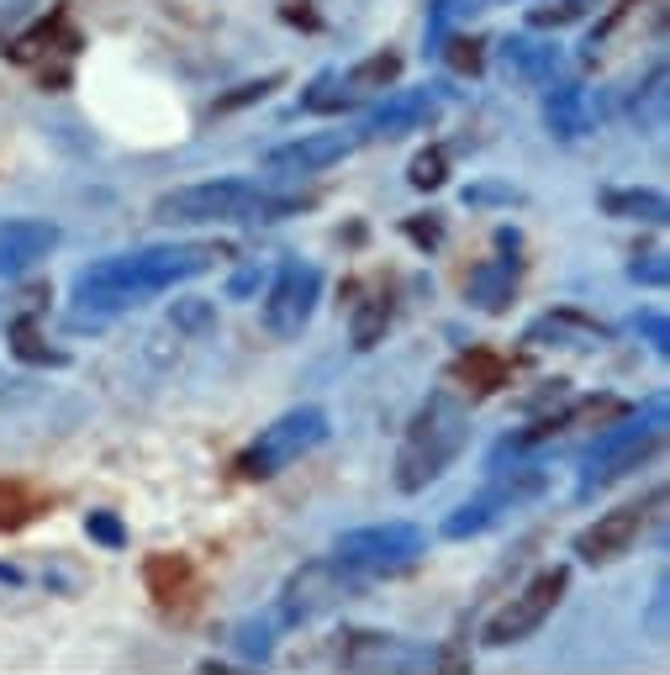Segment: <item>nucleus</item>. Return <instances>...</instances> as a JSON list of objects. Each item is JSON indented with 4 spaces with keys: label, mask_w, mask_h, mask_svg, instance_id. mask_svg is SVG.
<instances>
[{
    "label": "nucleus",
    "mask_w": 670,
    "mask_h": 675,
    "mask_svg": "<svg viewBox=\"0 0 670 675\" xmlns=\"http://www.w3.org/2000/svg\"><path fill=\"white\" fill-rule=\"evenodd\" d=\"M233 258L227 243H159V248H138V254H111L75 275V312L80 317H117L132 312L159 291H175L185 280L217 270Z\"/></svg>",
    "instance_id": "obj_1"
},
{
    "label": "nucleus",
    "mask_w": 670,
    "mask_h": 675,
    "mask_svg": "<svg viewBox=\"0 0 670 675\" xmlns=\"http://www.w3.org/2000/svg\"><path fill=\"white\" fill-rule=\"evenodd\" d=\"M302 212L296 196H269L254 179H201V185H175L154 200V222L169 227H206V222H280Z\"/></svg>",
    "instance_id": "obj_2"
},
{
    "label": "nucleus",
    "mask_w": 670,
    "mask_h": 675,
    "mask_svg": "<svg viewBox=\"0 0 670 675\" xmlns=\"http://www.w3.org/2000/svg\"><path fill=\"white\" fill-rule=\"evenodd\" d=\"M465 438H470V418L460 412V401L449 397V391L427 397L412 412V422H406V433H402V449H396V491H406V497L427 491L460 459Z\"/></svg>",
    "instance_id": "obj_3"
},
{
    "label": "nucleus",
    "mask_w": 670,
    "mask_h": 675,
    "mask_svg": "<svg viewBox=\"0 0 670 675\" xmlns=\"http://www.w3.org/2000/svg\"><path fill=\"white\" fill-rule=\"evenodd\" d=\"M660 443H666V422H660V412H650V418H639V412L618 418L612 428L597 433V443H591L587 470H581V480H575V497H597V491H608V486H618V480H629L639 464H650V459L660 454Z\"/></svg>",
    "instance_id": "obj_4"
},
{
    "label": "nucleus",
    "mask_w": 670,
    "mask_h": 675,
    "mask_svg": "<svg viewBox=\"0 0 670 675\" xmlns=\"http://www.w3.org/2000/svg\"><path fill=\"white\" fill-rule=\"evenodd\" d=\"M570 591V570L565 565H549L539 576L523 586L518 596H508L496 613L486 617V628H481V644L486 649H512V644H529L539 628H544L549 617L560 613V601Z\"/></svg>",
    "instance_id": "obj_5"
},
{
    "label": "nucleus",
    "mask_w": 670,
    "mask_h": 675,
    "mask_svg": "<svg viewBox=\"0 0 670 675\" xmlns=\"http://www.w3.org/2000/svg\"><path fill=\"white\" fill-rule=\"evenodd\" d=\"M427 555V534L417 522H370L333 544V559L354 576H402Z\"/></svg>",
    "instance_id": "obj_6"
},
{
    "label": "nucleus",
    "mask_w": 670,
    "mask_h": 675,
    "mask_svg": "<svg viewBox=\"0 0 670 675\" xmlns=\"http://www.w3.org/2000/svg\"><path fill=\"white\" fill-rule=\"evenodd\" d=\"M323 438H327V412H323V407H296V412H285V418L269 422L265 433L238 454L233 470H238L244 480H269V476H280V470H290L302 454H312Z\"/></svg>",
    "instance_id": "obj_7"
},
{
    "label": "nucleus",
    "mask_w": 670,
    "mask_h": 675,
    "mask_svg": "<svg viewBox=\"0 0 670 675\" xmlns=\"http://www.w3.org/2000/svg\"><path fill=\"white\" fill-rule=\"evenodd\" d=\"M354 586H359V576L348 570V565H338V559H312V565H302L296 576L285 580L280 601H275V623L280 628H296V623H312V617L333 613V607H344L348 596H354Z\"/></svg>",
    "instance_id": "obj_8"
},
{
    "label": "nucleus",
    "mask_w": 670,
    "mask_h": 675,
    "mask_svg": "<svg viewBox=\"0 0 670 675\" xmlns=\"http://www.w3.org/2000/svg\"><path fill=\"white\" fill-rule=\"evenodd\" d=\"M317 296H323V275L317 264H302V258H285L275 280H269L265 301H259V317L275 338H302L312 312H317Z\"/></svg>",
    "instance_id": "obj_9"
},
{
    "label": "nucleus",
    "mask_w": 670,
    "mask_h": 675,
    "mask_svg": "<svg viewBox=\"0 0 670 675\" xmlns=\"http://www.w3.org/2000/svg\"><path fill=\"white\" fill-rule=\"evenodd\" d=\"M660 507H666V491H650L644 501H629V507L602 512L591 528L575 534V555L587 559V565H618L623 555H633V544L644 538V528L654 522Z\"/></svg>",
    "instance_id": "obj_10"
},
{
    "label": "nucleus",
    "mask_w": 670,
    "mask_h": 675,
    "mask_svg": "<svg viewBox=\"0 0 670 675\" xmlns=\"http://www.w3.org/2000/svg\"><path fill=\"white\" fill-rule=\"evenodd\" d=\"M544 491V476L539 470H518V476L496 480V486H486L481 497H470L465 507H454V512L444 517V538H481L491 534V528H502L508 522V512L518 507V501H529Z\"/></svg>",
    "instance_id": "obj_11"
},
{
    "label": "nucleus",
    "mask_w": 670,
    "mask_h": 675,
    "mask_svg": "<svg viewBox=\"0 0 670 675\" xmlns=\"http://www.w3.org/2000/svg\"><path fill=\"white\" fill-rule=\"evenodd\" d=\"M354 143L359 138H348V133H306V138H290L265 154V175H280V179L323 175V169H333L338 159L354 154Z\"/></svg>",
    "instance_id": "obj_12"
},
{
    "label": "nucleus",
    "mask_w": 670,
    "mask_h": 675,
    "mask_svg": "<svg viewBox=\"0 0 670 675\" xmlns=\"http://www.w3.org/2000/svg\"><path fill=\"white\" fill-rule=\"evenodd\" d=\"M59 227L42 217H11L0 222V280H17L27 275L32 264H42V258L59 248Z\"/></svg>",
    "instance_id": "obj_13"
},
{
    "label": "nucleus",
    "mask_w": 670,
    "mask_h": 675,
    "mask_svg": "<svg viewBox=\"0 0 670 675\" xmlns=\"http://www.w3.org/2000/svg\"><path fill=\"white\" fill-rule=\"evenodd\" d=\"M433 117H439L433 90H396L386 106H375V111L365 117L359 143H391V138H406V133H423Z\"/></svg>",
    "instance_id": "obj_14"
},
{
    "label": "nucleus",
    "mask_w": 670,
    "mask_h": 675,
    "mask_svg": "<svg viewBox=\"0 0 670 675\" xmlns=\"http://www.w3.org/2000/svg\"><path fill=\"white\" fill-rule=\"evenodd\" d=\"M529 343H554V349H602L608 343V327L591 322L587 312L575 306H560V312H544L539 322H529Z\"/></svg>",
    "instance_id": "obj_15"
},
{
    "label": "nucleus",
    "mask_w": 670,
    "mask_h": 675,
    "mask_svg": "<svg viewBox=\"0 0 670 675\" xmlns=\"http://www.w3.org/2000/svg\"><path fill=\"white\" fill-rule=\"evenodd\" d=\"M518 280H523V264L518 258H486V264H475L470 270V285H465V296L475 312H508L512 296H518Z\"/></svg>",
    "instance_id": "obj_16"
},
{
    "label": "nucleus",
    "mask_w": 670,
    "mask_h": 675,
    "mask_svg": "<svg viewBox=\"0 0 670 675\" xmlns=\"http://www.w3.org/2000/svg\"><path fill=\"white\" fill-rule=\"evenodd\" d=\"M602 217H618V222H644V227H660L670 217V200L666 190H650V185H608L602 196Z\"/></svg>",
    "instance_id": "obj_17"
},
{
    "label": "nucleus",
    "mask_w": 670,
    "mask_h": 675,
    "mask_svg": "<svg viewBox=\"0 0 670 675\" xmlns=\"http://www.w3.org/2000/svg\"><path fill=\"white\" fill-rule=\"evenodd\" d=\"M544 127L554 133V138H565V143L587 138V133H591L587 90H581V85H554V80H549V90H544Z\"/></svg>",
    "instance_id": "obj_18"
},
{
    "label": "nucleus",
    "mask_w": 670,
    "mask_h": 675,
    "mask_svg": "<svg viewBox=\"0 0 670 675\" xmlns=\"http://www.w3.org/2000/svg\"><path fill=\"white\" fill-rule=\"evenodd\" d=\"M338 665H344V671H391V665H412V655L402 649V638L354 628V634H344V644H338Z\"/></svg>",
    "instance_id": "obj_19"
},
{
    "label": "nucleus",
    "mask_w": 670,
    "mask_h": 675,
    "mask_svg": "<svg viewBox=\"0 0 670 675\" xmlns=\"http://www.w3.org/2000/svg\"><path fill=\"white\" fill-rule=\"evenodd\" d=\"M142 586H148V596H154L159 607H175V601H185L190 586H196V565L185 555H148L142 559Z\"/></svg>",
    "instance_id": "obj_20"
},
{
    "label": "nucleus",
    "mask_w": 670,
    "mask_h": 675,
    "mask_svg": "<svg viewBox=\"0 0 670 675\" xmlns=\"http://www.w3.org/2000/svg\"><path fill=\"white\" fill-rule=\"evenodd\" d=\"M53 48H63V53L80 48V38H75V27H69V11H63V6L53 11V17H42L32 32H21L6 53H11L17 63H32V59H42V53H53Z\"/></svg>",
    "instance_id": "obj_21"
},
{
    "label": "nucleus",
    "mask_w": 670,
    "mask_h": 675,
    "mask_svg": "<svg viewBox=\"0 0 670 675\" xmlns=\"http://www.w3.org/2000/svg\"><path fill=\"white\" fill-rule=\"evenodd\" d=\"M449 375L460 380L465 391H475V397H491V391H502V385L512 380V364L496 354V349H470V354L454 359Z\"/></svg>",
    "instance_id": "obj_22"
},
{
    "label": "nucleus",
    "mask_w": 670,
    "mask_h": 675,
    "mask_svg": "<svg viewBox=\"0 0 670 675\" xmlns=\"http://www.w3.org/2000/svg\"><path fill=\"white\" fill-rule=\"evenodd\" d=\"M48 507H53L48 491L27 486V480H6V476H0V534H21V528H27V522H38Z\"/></svg>",
    "instance_id": "obj_23"
},
{
    "label": "nucleus",
    "mask_w": 670,
    "mask_h": 675,
    "mask_svg": "<svg viewBox=\"0 0 670 675\" xmlns=\"http://www.w3.org/2000/svg\"><path fill=\"white\" fill-rule=\"evenodd\" d=\"M402 53L396 48H381V53H370V59H359L348 75H338L344 80V90L354 100H365V96H381V90H391V85L402 80Z\"/></svg>",
    "instance_id": "obj_24"
},
{
    "label": "nucleus",
    "mask_w": 670,
    "mask_h": 675,
    "mask_svg": "<svg viewBox=\"0 0 670 675\" xmlns=\"http://www.w3.org/2000/svg\"><path fill=\"white\" fill-rule=\"evenodd\" d=\"M6 343H11V354L21 359V364H63V349H53L48 338H42V322L38 312H21V317L6 322Z\"/></svg>",
    "instance_id": "obj_25"
},
{
    "label": "nucleus",
    "mask_w": 670,
    "mask_h": 675,
    "mask_svg": "<svg viewBox=\"0 0 670 675\" xmlns=\"http://www.w3.org/2000/svg\"><path fill=\"white\" fill-rule=\"evenodd\" d=\"M391 291H370L359 306H354V322H348V333H354V349H375L391 327Z\"/></svg>",
    "instance_id": "obj_26"
},
{
    "label": "nucleus",
    "mask_w": 670,
    "mask_h": 675,
    "mask_svg": "<svg viewBox=\"0 0 670 675\" xmlns=\"http://www.w3.org/2000/svg\"><path fill=\"white\" fill-rule=\"evenodd\" d=\"M508 63L523 75V80H549V75H554V63H560V53H554V42L512 38L508 42Z\"/></svg>",
    "instance_id": "obj_27"
},
{
    "label": "nucleus",
    "mask_w": 670,
    "mask_h": 675,
    "mask_svg": "<svg viewBox=\"0 0 670 675\" xmlns=\"http://www.w3.org/2000/svg\"><path fill=\"white\" fill-rule=\"evenodd\" d=\"M633 121H639V133H660V121H666V63H654L644 90L633 96Z\"/></svg>",
    "instance_id": "obj_28"
},
{
    "label": "nucleus",
    "mask_w": 670,
    "mask_h": 675,
    "mask_svg": "<svg viewBox=\"0 0 670 675\" xmlns=\"http://www.w3.org/2000/svg\"><path fill=\"white\" fill-rule=\"evenodd\" d=\"M444 48H439V59L454 69V75H481L486 69V42L470 38V32H444Z\"/></svg>",
    "instance_id": "obj_29"
},
{
    "label": "nucleus",
    "mask_w": 670,
    "mask_h": 675,
    "mask_svg": "<svg viewBox=\"0 0 670 675\" xmlns=\"http://www.w3.org/2000/svg\"><path fill=\"white\" fill-rule=\"evenodd\" d=\"M280 85H285V75H259V80H244V85H233L227 96L211 100V111H217V117H227V111H238V106H254V100H265L269 90H280Z\"/></svg>",
    "instance_id": "obj_30"
},
{
    "label": "nucleus",
    "mask_w": 670,
    "mask_h": 675,
    "mask_svg": "<svg viewBox=\"0 0 670 675\" xmlns=\"http://www.w3.org/2000/svg\"><path fill=\"white\" fill-rule=\"evenodd\" d=\"M406 179H412L417 190H439L449 179V154L444 148H423V154L412 159V169H406Z\"/></svg>",
    "instance_id": "obj_31"
},
{
    "label": "nucleus",
    "mask_w": 670,
    "mask_h": 675,
    "mask_svg": "<svg viewBox=\"0 0 670 675\" xmlns=\"http://www.w3.org/2000/svg\"><path fill=\"white\" fill-rule=\"evenodd\" d=\"M354 106V96L344 90L338 75H323V80H312V96H302V111H344Z\"/></svg>",
    "instance_id": "obj_32"
},
{
    "label": "nucleus",
    "mask_w": 670,
    "mask_h": 675,
    "mask_svg": "<svg viewBox=\"0 0 670 675\" xmlns=\"http://www.w3.org/2000/svg\"><path fill=\"white\" fill-rule=\"evenodd\" d=\"M475 6H481V0H433V6H427V32H433V42L449 32V21L470 17Z\"/></svg>",
    "instance_id": "obj_33"
},
{
    "label": "nucleus",
    "mask_w": 670,
    "mask_h": 675,
    "mask_svg": "<svg viewBox=\"0 0 670 675\" xmlns=\"http://www.w3.org/2000/svg\"><path fill=\"white\" fill-rule=\"evenodd\" d=\"M591 11V0H554V6H539L533 11V27H565V21H581Z\"/></svg>",
    "instance_id": "obj_34"
},
{
    "label": "nucleus",
    "mask_w": 670,
    "mask_h": 675,
    "mask_svg": "<svg viewBox=\"0 0 670 675\" xmlns=\"http://www.w3.org/2000/svg\"><path fill=\"white\" fill-rule=\"evenodd\" d=\"M666 254L660 248H644V254H633L629 264V280H639V285H666Z\"/></svg>",
    "instance_id": "obj_35"
},
{
    "label": "nucleus",
    "mask_w": 670,
    "mask_h": 675,
    "mask_svg": "<svg viewBox=\"0 0 670 675\" xmlns=\"http://www.w3.org/2000/svg\"><path fill=\"white\" fill-rule=\"evenodd\" d=\"M85 534L96 538V544H106V549H122V544H127L122 522H117L111 512H90V517H85Z\"/></svg>",
    "instance_id": "obj_36"
},
{
    "label": "nucleus",
    "mask_w": 670,
    "mask_h": 675,
    "mask_svg": "<svg viewBox=\"0 0 670 675\" xmlns=\"http://www.w3.org/2000/svg\"><path fill=\"white\" fill-rule=\"evenodd\" d=\"M633 327L650 338L654 354H670V327H666V317H660V312H639V317H633Z\"/></svg>",
    "instance_id": "obj_37"
},
{
    "label": "nucleus",
    "mask_w": 670,
    "mask_h": 675,
    "mask_svg": "<svg viewBox=\"0 0 670 675\" xmlns=\"http://www.w3.org/2000/svg\"><path fill=\"white\" fill-rule=\"evenodd\" d=\"M639 6H644V0H618V6H612L608 17L597 21V27H591V48H597V42H608V32L612 27H618V21H629L633 11H639Z\"/></svg>",
    "instance_id": "obj_38"
},
{
    "label": "nucleus",
    "mask_w": 670,
    "mask_h": 675,
    "mask_svg": "<svg viewBox=\"0 0 670 675\" xmlns=\"http://www.w3.org/2000/svg\"><path fill=\"white\" fill-rule=\"evenodd\" d=\"M406 238H412V243H417V248H433V243H439V238H444V222H439V217H412V222H406Z\"/></svg>",
    "instance_id": "obj_39"
},
{
    "label": "nucleus",
    "mask_w": 670,
    "mask_h": 675,
    "mask_svg": "<svg viewBox=\"0 0 670 675\" xmlns=\"http://www.w3.org/2000/svg\"><path fill=\"white\" fill-rule=\"evenodd\" d=\"M465 200H470V206H486V200H518V190H512V185H470Z\"/></svg>",
    "instance_id": "obj_40"
},
{
    "label": "nucleus",
    "mask_w": 670,
    "mask_h": 675,
    "mask_svg": "<svg viewBox=\"0 0 670 675\" xmlns=\"http://www.w3.org/2000/svg\"><path fill=\"white\" fill-rule=\"evenodd\" d=\"M211 317V306H206V301H180V306H175V322H180V327H201V322Z\"/></svg>",
    "instance_id": "obj_41"
}]
</instances>
